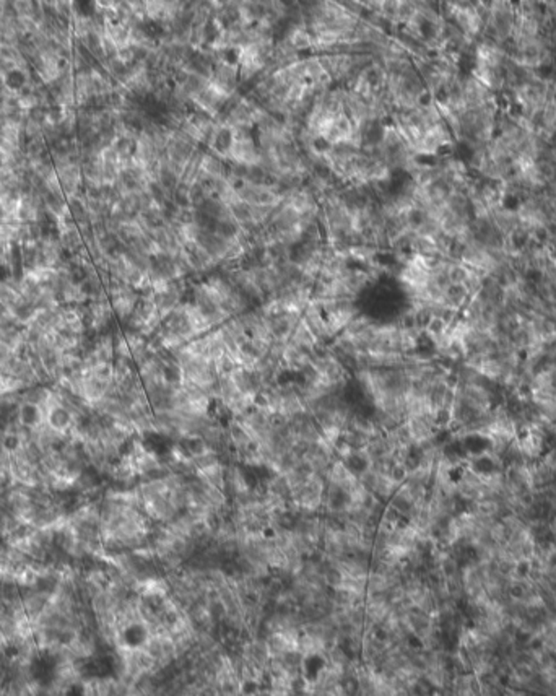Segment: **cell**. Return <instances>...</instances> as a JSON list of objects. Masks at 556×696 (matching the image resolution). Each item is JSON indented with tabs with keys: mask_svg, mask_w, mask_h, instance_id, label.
I'll return each mask as SVG.
<instances>
[{
	"mask_svg": "<svg viewBox=\"0 0 556 696\" xmlns=\"http://www.w3.org/2000/svg\"><path fill=\"white\" fill-rule=\"evenodd\" d=\"M286 41L293 46L295 51H303V49L312 48V34L304 26H295L290 31Z\"/></svg>",
	"mask_w": 556,
	"mask_h": 696,
	"instance_id": "1",
	"label": "cell"
}]
</instances>
